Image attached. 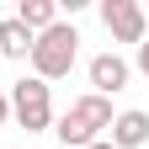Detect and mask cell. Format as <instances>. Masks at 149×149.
Listing matches in <instances>:
<instances>
[{"label": "cell", "instance_id": "obj_1", "mask_svg": "<svg viewBox=\"0 0 149 149\" xmlns=\"http://www.w3.org/2000/svg\"><path fill=\"white\" fill-rule=\"evenodd\" d=\"M32 80H64V74L74 69V59H80V32H74L69 22H53L48 32H37L32 37Z\"/></svg>", "mask_w": 149, "mask_h": 149}, {"label": "cell", "instance_id": "obj_2", "mask_svg": "<svg viewBox=\"0 0 149 149\" xmlns=\"http://www.w3.org/2000/svg\"><path fill=\"white\" fill-rule=\"evenodd\" d=\"M107 128H112V101L91 91V96H80V101L59 117L53 133H59V144H69V149H85V144H96Z\"/></svg>", "mask_w": 149, "mask_h": 149}, {"label": "cell", "instance_id": "obj_3", "mask_svg": "<svg viewBox=\"0 0 149 149\" xmlns=\"http://www.w3.org/2000/svg\"><path fill=\"white\" fill-rule=\"evenodd\" d=\"M6 101H11V117L22 123L27 133H43V128L53 123V96H48L43 80H16Z\"/></svg>", "mask_w": 149, "mask_h": 149}, {"label": "cell", "instance_id": "obj_4", "mask_svg": "<svg viewBox=\"0 0 149 149\" xmlns=\"http://www.w3.org/2000/svg\"><path fill=\"white\" fill-rule=\"evenodd\" d=\"M101 22H107V32H112V43H144V6L139 0H107L101 6Z\"/></svg>", "mask_w": 149, "mask_h": 149}, {"label": "cell", "instance_id": "obj_5", "mask_svg": "<svg viewBox=\"0 0 149 149\" xmlns=\"http://www.w3.org/2000/svg\"><path fill=\"white\" fill-rule=\"evenodd\" d=\"M128 59H117V53H96L91 59V85H96V96H117V91L128 85Z\"/></svg>", "mask_w": 149, "mask_h": 149}, {"label": "cell", "instance_id": "obj_6", "mask_svg": "<svg viewBox=\"0 0 149 149\" xmlns=\"http://www.w3.org/2000/svg\"><path fill=\"white\" fill-rule=\"evenodd\" d=\"M112 149H139V144H149V112H117V117H112Z\"/></svg>", "mask_w": 149, "mask_h": 149}, {"label": "cell", "instance_id": "obj_7", "mask_svg": "<svg viewBox=\"0 0 149 149\" xmlns=\"http://www.w3.org/2000/svg\"><path fill=\"white\" fill-rule=\"evenodd\" d=\"M16 22L37 37V32H48L53 22H59V6H53V0H22V6H16Z\"/></svg>", "mask_w": 149, "mask_h": 149}, {"label": "cell", "instance_id": "obj_8", "mask_svg": "<svg viewBox=\"0 0 149 149\" xmlns=\"http://www.w3.org/2000/svg\"><path fill=\"white\" fill-rule=\"evenodd\" d=\"M0 53H6V59H27V53H32V32L16 22V16L0 22Z\"/></svg>", "mask_w": 149, "mask_h": 149}, {"label": "cell", "instance_id": "obj_9", "mask_svg": "<svg viewBox=\"0 0 149 149\" xmlns=\"http://www.w3.org/2000/svg\"><path fill=\"white\" fill-rule=\"evenodd\" d=\"M139 69L149 74V37H144V43H139Z\"/></svg>", "mask_w": 149, "mask_h": 149}, {"label": "cell", "instance_id": "obj_10", "mask_svg": "<svg viewBox=\"0 0 149 149\" xmlns=\"http://www.w3.org/2000/svg\"><path fill=\"white\" fill-rule=\"evenodd\" d=\"M6 117H11V101H6V96H0V123H6Z\"/></svg>", "mask_w": 149, "mask_h": 149}, {"label": "cell", "instance_id": "obj_11", "mask_svg": "<svg viewBox=\"0 0 149 149\" xmlns=\"http://www.w3.org/2000/svg\"><path fill=\"white\" fill-rule=\"evenodd\" d=\"M85 149H112V139H96V144H85Z\"/></svg>", "mask_w": 149, "mask_h": 149}]
</instances>
